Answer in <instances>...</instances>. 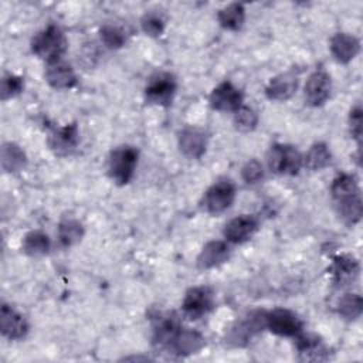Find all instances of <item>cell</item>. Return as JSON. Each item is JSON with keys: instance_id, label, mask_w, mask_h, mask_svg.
Masks as SVG:
<instances>
[{"instance_id": "27", "label": "cell", "mask_w": 363, "mask_h": 363, "mask_svg": "<svg viewBox=\"0 0 363 363\" xmlns=\"http://www.w3.org/2000/svg\"><path fill=\"white\" fill-rule=\"evenodd\" d=\"M82 224L77 220H64L58 225V240L64 247H71L77 244L82 238Z\"/></svg>"}, {"instance_id": "26", "label": "cell", "mask_w": 363, "mask_h": 363, "mask_svg": "<svg viewBox=\"0 0 363 363\" xmlns=\"http://www.w3.org/2000/svg\"><path fill=\"white\" fill-rule=\"evenodd\" d=\"M298 337V350L303 356L305 360H322L326 356V352L318 337L302 335V332L296 336Z\"/></svg>"}, {"instance_id": "1", "label": "cell", "mask_w": 363, "mask_h": 363, "mask_svg": "<svg viewBox=\"0 0 363 363\" xmlns=\"http://www.w3.org/2000/svg\"><path fill=\"white\" fill-rule=\"evenodd\" d=\"M330 191L339 216L346 224H356L363 213L359 184L354 176L342 173L332 182Z\"/></svg>"}, {"instance_id": "8", "label": "cell", "mask_w": 363, "mask_h": 363, "mask_svg": "<svg viewBox=\"0 0 363 363\" xmlns=\"http://www.w3.org/2000/svg\"><path fill=\"white\" fill-rule=\"evenodd\" d=\"M174 94H176V81L170 74H166V72L155 75L149 81L145 89L146 99L152 104L162 105V106L170 105Z\"/></svg>"}, {"instance_id": "34", "label": "cell", "mask_w": 363, "mask_h": 363, "mask_svg": "<svg viewBox=\"0 0 363 363\" xmlns=\"http://www.w3.org/2000/svg\"><path fill=\"white\" fill-rule=\"evenodd\" d=\"M350 132H352V136L357 140H360V136H362V109L360 106H354L352 111H350Z\"/></svg>"}, {"instance_id": "12", "label": "cell", "mask_w": 363, "mask_h": 363, "mask_svg": "<svg viewBox=\"0 0 363 363\" xmlns=\"http://www.w3.org/2000/svg\"><path fill=\"white\" fill-rule=\"evenodd\" d=\"M258 228V221L254 216L241 214L230 220L224 227V237L231 242H244L250 240Z\"/></svg>"}, {"instance_id": "23", "label": "cell", "mask_w": 363, "mask_h": 363, "mask_svg": "<svg viewBox=\"0 0 363 363\" xmlns=\"http://www.w3.org/2000/svg\"><path fill=\"white\" fill-rule=\"evenodd\" d=\"M26 164V155L16 143H4L1 147V166L6 172H17Z\"/></svg>"}, {"instance_id": "28", "label": "cell", "mask_w": 363, "mask_h": 363, "mask_svg": "<svg viewBox=\"0 0 363 363\" xmlns=\"http://www.w3.org/2000/svg\"><path fill=\"white\" fill-rule=\"evenodd\" d=\"M363 302L357 294H345L337 302V312L347 320H354L360 316Z\"/></svg>"}, {"instance_id": "15", "label": "cell", "mask_w": 363, "mask_h": 363, "mask_svg": "<svg viewBox=\"0 0 363 363\" xmlns=\"http://www.w3.org/2000/svg\"><path fill=\"white\" fill-rule=\"evenodd\" d=\"M204 346V337L191 329H179L170 342L166 345L176 354H191Z\"/></svg>"}, {"instance_id": "11", "label": "cell", "mask_w": 363, "mask_h": 363, "mask_svg": "<svg viewBox=\"0 0 363 363\" xmlns=\"http://www.w3.org/2000/svg\"><path fill=\"white\" fill-rule=\"evenodd\" d=\"M78 140H79V133H78V126L75 123L55 128L48 136L50 147L60 156L72 153L78 146Z\"/></svg>"}, {"instance_id": "5", "label": "cell", "mask_w": 363, "mask_h": 363, "mask_svg": "<svg viewBox=\"0 0 363 363\" xmlns=\"http://www.w3.org/2000/svg\"><path fill=\"white\" fill-rule=\"evenodd\" d=\"M234 199H235V187L233 182L224 179V180L216 182L211 187H208V190L204 193L201 203L207 213L220 214L231 207Z\"/></svg>"}, {"instance_id": "6", "label": "cell", "mask_w": 363, "mask_h": 363, "mask_svg": "<svg viewBox=\"0 0 363 363\" xmlns=\"http://www.w3.org/2000/svg\"><path fill=\"white\" fill-rule=\"evenodd\" d=\"M265 323L272 333L279 336L295 337L302 332L301 319L292 311L284 308H277L268 312Z\"/></svg>"}, {"instance_id": "14", "label": "cell", "mask_w": 363, "mask_h": 363, "mask_svg": "<svg viewBox=\"0 0 363 363\" xmlns=\"http://www.w3.org/2000/svg\"><path fill=\"white\" fill-rule=\"evenodd\" d=\"M0 329L3 336L16 340L26 336L28 325L21 313L9 305H3L0 309Z\"/></svg>"}, {"instance_id": "3", "label": "cell", "mask_w": 363, "mask_h": 363, "mask_svg": "<svg viewBox=\"0 0 363 363\" xmlns=\"http://www.w3.org/2000/svg\"><path fill=\"white\" fill-rule=\"evenodd\" d=\"M136 164L138 150L132 146H119L111 152L108 159L109 177L116 184H126L130 182Z\"/></svg>"}, {"instance_id": "4", "label": "cell", "mask_w": 363, "mask_h": 363, "mask_svg": "<svg viewBox=\"0 0 363 363\" xmlns=\"http://www.w3.org/2000/svg\"><path fill=\"white\" fill-rule=\"evenodd\" d=\"M267 162L269 170L279 174H296L303 164L301 153L289 145L271 146Z\"/></svg>"}, {"instance_id": "25", "label": "cell", "mask_w": 363, "mask_h": 363, "mask_svg": "<svg viewBox=\"0 0 363 363\" xmlns=\"http://www.w3.org/2000/svg\"><path fill=\"white\" fill-rule=\"evenodd\" d=\"M50 247V238L43 231H31L23 240V250L31 257H40L47 254Z\"/></svg>"}, {"instance_id": "22", "label": "cell", "mask_w": 363, "mask_h": 363, "mask_svg": "<svg viewBox=\"0 0 363 363\" xmlns=\"http://www.w3.org/2000/svg\"><path fill=\"white\" fill-rule=\"evenodd\" d=\"M218 23L227 30H240L245 20V10L241 3H231L221 9L217 14Z\"/></svg>"}, {"instance_id": "30", "label": "cell", "mask_w": 363, "mask_h": 363, "mask_svg": "<svg viewBox=\"0 0 363 363\" xmlns=\"http://www.w3.org/2000/svg\"><path fill=\"white\" fill-rule=\"evenodd\" d=\"M21 89H23V79L20 77L13 74L3 77L1 85H0V94L3 101L16 96L17 94L21 92Z\"/></svg>"}, {"instance_id": "20", "label": "cell", "mask_w": 363, "mask_h": 363, "mask_svg": "<svg viewBox=\"0 0 363 363\" xmlns=\"http://www.w3.org/2000/svg\"><path fill=\"white\" fill-rule=\"evenodd\" d=\"M179 146H180V150L186 156H189L191 159H199L206 152L207 139H206V135L200 129L187 128L180 132Z\"/></svg>"}, {"instance_id": "33", "label": "cell", "mask_w": 363, "mask_h": 363, "mask_svg": "<svg viewBox=\"0 0 363 363\" xmlns=\"http://www.w3.org/2000/svg\"><path fill=\"white\" fill-rule=\"evenodd\" d=\"M241 176L242 179L248 183V184H255L258 183L262 177H264V169L262 164L257 160V159H251L248 160L242 170H241Z\"/></svg>"}, {"instance_id": "19", "label": "cell", "mask_w": 363, "mask_h": 363, "mask_svg": "<svg viewBox=\"0 0 363 363\" xmlns=\"http://www.w3.org/2000/svg\"><path fill=\"white\" fill-rule=\"evenodd\" d=\"M359 262L352 255H337L333 259L332 264V277H333V282L343 286V285H349L352 284L357 275H359Z\"/></svg>"}, {"instance_id": "31", "label": "cell", "mask_w": 363, "mask_h": 363, "mask_svg": "<svg viewBox=\"0 0 363 363\" xmlns=\"http://www.w3.org/2000/svg\"><path fill=\"white\" fill-rule=\"evenodd\" d=\"M142 28L149 35H153V37L160 35L164 28V20L159 13H155V11L146 13L142 18Z\"/></svg>"}, {"instance_id": "13", "label": "cell", "mask_w": 363, "mask_h": 363, "mask_svg": "<svg viewBox=\"0 0 363 363\" xmlns=\"http://www.w3.org/2000/svg\"><path fill=\"white\" fill-rule=\"evenodd\" d=\"M267 313L265 312H251L245 319H242L240 323H237L231 332H230V339L235 345H242L248 342L255 333L262 330V328H267L265 323Z\"/></svg>"}, {"instance_id": "24", "label": "cell", "mask_w": 363, "mask_h": 363, "mask_svg": "<svg viewBox=\"0 0 363 363\" xmlns=\"http://www.w3.org/2000/svg\"><path fill=\"white\" fill-rule=\"evenodd\" d=\"M330 150L325 143H315L311 146L305 157H302L303 164L311 170H320L330 163Z\"/></svg>"}, {"instance_id": "9", "label": "cell", "mask_w": 363, "mask_h": 363, "mask_svg": "<svg viewBox=\"0 0 363 363\" xmlns=\"http://www.w3.org/2000/svg\"><path fill=\"white\" fill-rule=\"evenodd\" d=\"M332 82L328 72L319 69L312 72L305 82V99L312 106H319L330 96Z\"/></svg>"}, {"instance_id": "18", "label": "cell", "mask_w": 363, "mask_h": 363, "mask_svg": "<svg viewBox=\"0 0 363 363\" xmlns=\"http://www.w3.org/2000/svg\"><path fill=\"white\" fill-rule=\"evenodd\" d=\"M298 88V77L294 72H284L274 77L267 86V96L274 101L289 99Z\"/></svg>"}, {"instance_id": "10", "label": "cell", "mask_w": 363, "mask_h": 363, "mask_svg": "<svg viewBox=\"0 0 363 363\" xmlns=\"http://www.w3.org/2000/svg\"><path fill=\"white\" fill-rule=\"evenodd\" d=\"M210 105L217 111L235 112L242 105V94L230 81H224L211 91Z\"/></svg>"}, {"instance_id": "29", "label": "cell", "mask_w": 363, "mask_h": 363, "mask_svg": "<svg viewBox=\"0 0 363 363\" xmlns=\"http://www.w3.org/2000/svg\"><path fill=\"white\" fill-rule=\"evenodd\" d=\"M258 122V116L257 113L248 108L241 105L235 112H234V125L237 129L242 130V132H250L257 126Z\"/></svg>"}, {"instance_id": "7", "label": "cell", "mask_w": 363, "mask_h": 363, "mask_svg": "<svg viewBox=\"0 0 363 363\" xmlns=\"http://www.w3.org/2000/svg\"><path fill=\"white\" fill-rule=\"evenodd\" d=\"M214 303V294L208 286L190 288L183 299V312L190 319H199L204 316Z\"/></svg>"}, {"instance_id": "21", "label": "cell", "mask_w": 363, "mask_h": 363, "mask_svg": "<svg viewBox=\"0 0 363 363\" xmlns=\"http://www.w3.org/2000/svg\"><path fill=\"white\" fill-rule=\"evenodd\" d=\"M47 82L55 89H67L72 88L77 84V77L71 65L62 61H57L48 64L45 71Z\"/></svg>"}, {"instance_id": "17", "label": "cell", "mask_w": 363, "mask_h": 363, "mask_svg": "<svg viewBox=\"0 0 363 363\" xmlns=\"http://www.w3.org/2000/svg\"><path fill=\"white\" fill-rule=\"evenodd\" d=\"M360 50V43L354 35L347 33H337L330 40V51L339 62L352 61Z\"/></svg>"}, {"instance_id": "2", "label": "cell", "mask_w": 363, "mask_h": 363, "mask_svg": "<svg viewBox=\"0 0 363 363\" xmlns=\"http://www.w3.org/2000/svg\"><path fill=\"white\" fill-rule=\"evenodd\" d=\"M65 48H67L65 35L54 24L40 31L31 41L33 52L38 58L47 61L48 64L60 61L61 55L65 52Z\"/></svg>"}, {"instance_id": "16", "label": "cell", "mask_w": 363, "mask_h": 363, "mask_svg": "<svg viewBox=\"0 0 363 363\" xmlns=\"http://www.w3.org/2000/svg\"><path fill=\"white\" fill-rule=\"evenodd\" d=\"M230 257V247L224 241L207 242L197 257V267L200 269H210L225 262Z\"/></svg>"}, {"instance_id": "32", "label": "cell", "mask_w": 363, "mask_h": 363, "mask_svg": "<svg viewBox=\"0 0 363 363\" xmlns=\"http://www.w3.org/2000/svg\"><path fill=\"white\" fill-rule=\"evenodd\" d=\"M101 38L109 48H119L125 43V34L121 28L115 26H104L101 28Z\"/></svg>"}]
</instances>
